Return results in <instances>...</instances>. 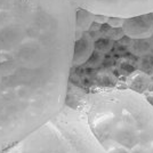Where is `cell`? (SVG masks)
<instances>
[{
  "instance_id": "cell-4",
  "label": "cell",
  "mask_w": 153,
  "mask_h": 153,
  "mask_svg": "<svg viewBox=\"0 0 153 153\" xmlns=\"http://www.w3.org/2000/svg\"><path fill=\"white\" fill-rule=\"evenodd\" d=\"M129 49H130V53L133 55L137 56V57H140V56H143L145 54L151 53L152 51V47H151V44H150L149 39L137 38V39H131Z\"/></svg>"
},
{
  "instance_id": "cell-2",
  "label": "cell",
  "mask_w": 153,
  "mask_h": 153,
  "mask_svg": "<svg viewBox=\"0 0 153 153\" xmlns=\"http://www.w3.org/2000/svg\"><path fill=\"white\" fill-rule=\"evenodd\" d=\"M123 31L130 38H146L149 34L153 33V15L150 14L125 21Z\"/></svg>"
},
{
  "instance_id": "cell-10",
  "label": "cell",
  "mask_w": 153,
  "mask_h": 153,
  "mask_svg": "<svg viewBox=\"0 0 153 153\" xmlns=\"http://www.w3.org/2000/svg\"><path fill=\"white\" fill-rule=\"evenodd\" d=\"M150 81H151V86H152L151 88H153V73L151 74V76H150Z\"/></svg>"
},
{
  "instance_id": "cell-1",
  "label": "cell",
  "mask_w": 153,
  "mask_h": 153,
  "mask_svg": "<svg viewBox=\"0 0 153 153\" xmlns=\"http://www.w3.org/2000/svg\"><path fill=\"white\" fill-rule=\"evenodd\" d=\"M71 37L66 0H0V152L55 113Z\"/></svg>"
},
{
  "instance_id": "cell-7",
  "label": "cell",
  "mask_w": 153,
  "mask_h": 153,
  "mask_svg": "<svg viewBox=\"0 0 153 153\" xmlns=\"http://www.w3.org/2000/svg\"><path fill=\"white\" fill-rule=\"evenodd\" d=\"M138 68H140V72L145 73V74H152L153 73V54L152 51L145 54L143 56H140L138 59Z\"/></svg>"
},
{
  "instance_id": "cell-9",
  "label": "cell",
  "mask_w": 153,
  "mask_h": 153,
  "mask_svg": "<svg viewBox=\"0 0 153 153\" xmlns=\"http://www.w3.org/2000/svg\"><path fill=\"white\" fill-rule=\"evenodd\" d=\"M149 41H150V44H151V47H152V51H153V33L151 34V37L149 38Z\"/></svg>"
},
{
  "instance_id": "cell-5",
  "label": "cell",
  "mask_w": 153,
  "mask_h": 153,
  "mask_svg": "<svg viewBox=\"0 0 153 153\" xmlns=\"http://www.w3.org/2000/svg\"><path fill=\"white\" fill-rule=\"evenodd\" d=\"M150 86H151L150 76L143 72L133 76L129 81V87L137 93H144L145 90L150 89Z\"/></svg>"
},
{
  "instance_id": "cell-6",
  "label": "cell",
  "mask_w": 153,
  "mask_h": 153,
  "mask_svg": "<svg viewBox=\"0 0 153 153\" xmlns=\"http://www.w3.org/2000/svg\"><path fill=\"white\" fill-rule=\"evenodd\" d=\"M113 45H114L113 40L110 38H106V37H100V38L97 39V40H95V42L93 44L95 51L101 53V54H104V55H106V54H108V53L111 51Z\"/></svg>"
},
{
  "instance_id": "cell-3",
  "label": "cell",
  "mask_w": 153,
  "mask_h": 153,
  "mask_svg": "<svg viewBox=\"0 0 153 153\" xmlns=\"http://www.w3.org/2000/svg\"><path fill=\"white\" fill-rule=\"evenodd\" d=\"M93 53V41L89 34H83L80 39H78L74 45V54H73V64L85 63Z\"/></svg>"
},
{
  "instance_id": "cell-8",
  "label": "cell",
  "mask_w": 153,
  "mask_h": 153,
  "mask_svg": "<svg viewBox=\"0 0 153 153\" xmlns=\"http://www.w3.org/2000/svg\"><path fill=\"white\" fill-rule=\"evenodd\" d=\"M146 100H147V102L150 103V104H151V105L153 106V96H152V95L146 96Z\"/></svg>"
}]
</instances>
